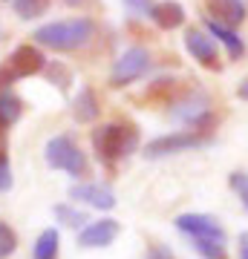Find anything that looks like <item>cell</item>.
I'll use <instances>...</instances> for the list:
<instances>
[{"instance_id":"1","label":"cell","mask_w":248,"mask_h":259,"mask_svg":"<svg viewBox=\"0 0 248 259\" xmlns=\"http://www.w3.org/2000/svg\"><path fill=\"white\" fill-rule=\"evenodd\" d=\"M95 35V23L90 18H66V20H52L46 26H38L32 32V40L38 47L55 49V52H73L90 44Z\"/></svg>"},{"instance_id":"2","label":"cell","mask_w":248,"mask_h":259,"mask_svg":"<svg viewBox=\"0 0 248 259\" xmlns=\"http://www.w3.org/2000/svg\"><path fill=\"white\" fill-rule=\"evenodd\" d=\"M138 147V130L133 124H101L92 130V150L101 164H116L119 158H127Z\"/></svg>"},{"instance_id":"3","label":"cell","mask_w":248,"mask_h":259,"mask_svg":"<svg viewBox=\"0 0 248 259\" xmlns=\"http://www.w3.org/2000/svg\"><path fill=\"white\" fill-rule=\"evenodd\" d=\"M44 69H46V58L38 49V44H20L0 64V90H9V83L20 81V78H32Z\"/></svg>"},{"instance_id":"4","label":"cell","mask_w":248,"mask_h":259,"mask_svg":"<svg viewBox=\"0 0 248 259\" xmlns=\"http://www.w3.org/2000/svg\"><path fill=\"white\" fill-rule=\"evenodd\" d=\"M44 158L52 170H64V173H69L73 179H84L87 170H90L87 156H84L81 147H78L69 136H52L44 147Z\"/></svg>"},{"instance_id":"5","label":"cell","mask_w":248,"mask_h":259,"mask_svg":"<svg viewBox=\"0 0 248 259\" xmlns=\"http://www.w3.org/2000/svg\"><path fill=\"white\" fill-rule=\"evenodd\" d=\"M208 144H211V133H205V130H176V133H167V136H159V139L147 141L145 156L165 158V156L185 153V150L208 147Z\"/></svg>"},{"instance_id":"6","label":"cell","mask_w":248,"mask_h":259,"mask_svg":"<svg viewBox=\"0 0 248 259\" xmlns=\"http://www.w3.org/2000/svg\"><path fill=\"white\" fill-rule=\"evenodd\" d=\"M176 231L185 233L191 245H202V242H225V228H222L214 216L208 213H182L176 216Z\"/></svg>"},{"instance_id":"7","label":"cell","mask_w":248,"mask_h":259,"mask_svg":"<svg viewBox=\"0 0 248 259\" xmlns=\"http://www.w3.org/2000/svg\"><path fill=\"white\" fill-rule=\"evenodd\" d=\"M147 69H150V55H147V49H141V47L124 49V52L116 58V64H113V69H110V87H127V83L138 81Z\"/></svg>"},{"instance_id":"8","label":"cell","mask_w":248,"mask_h":259,"mask_svg":"<svg viewBox=\"0 0 248 259\" xmlns=\"http://www.w3.org/2000/svg\"><path fill=\"white\" fill-rule=\"evenodd\" d=\"M173 118L182 121L188 130H205L214 124V115H211V101L205 98L202 93H191L185 95L182 101L173 104Z\"/></svg>"},{"instance_id":"9","label":"cell","mask_w":248,"mask_h":259,"mask_svg":"<svg viewBox=\"0 0 248 259\" xmlns=\"http://www.w3.org/2000/svg\"><path fill=\"white\" fill-rule=\"evenodd\" d=\"M185 49H188V55L199 66H205V69H220V52H217V44H214V37L208 32H202V29H188L185 32Z\"/></svg>"},{"instance_id":"10","label":"cell","mask_w":248,"mask_h":259,"mask_svg":"<svg viewBox=\"0 0 248 259\" xmlns=\"http://www.w3.org/2000/svg\"><path fill=\"white\" fill-rule=\"evenodd\" d=\"M69 199L87 204V207H95V210H113L116 207V193H113L110 185H101V182H81V185L69 187Z\"/></svg>"},{"instance_id":"11","label":"cell","mask_w":248,"mask_h":259,"mask_svg":"<svg viewBox=\"0 0 248 259\" xmlns=\"http://www.w3.org/2000/svg\"><path fill=\"white\" fill-rule=\"evenodd\" d=\"M121 233V225L116 219H98V222H87L78 233V245L87 250L92 248H107L116 242V236Z\"/></svg>"},{"instance_id":"12","label":"cell","mask_w":248,"mask_h":259,"mask_svg":"<svg viewBox=\"0 0 248 259\" xmlns=\"http://www.w3.org/2000/svg\"><path fill=\"white\" fill-rule=\"evenodd\" d=\"M205 6H208V15L211 20L222 23V26H239L242 20H245L248 9L242 0H205Z\"/></svg>"},{"instance_id":"13","label":"cell","mask_w":248,"mask_h":259,"mask_svg":"<svg viewBox=\"0 0 248 259\" xmlns=\"http://www.w3.org/2000/svg\"><path fill=\"white\" fill-rule=\"evenodd\" d=\"M150 20L159 29H165V32L179 29L185 23V6L176 3V0H159V3H153V9H150Z\"/></svg>"},{"instance_id":"14","label":"cell","mask_w":248,"mask_h":259,"mask_svg":"<svg viewBox=\"0 0 248 259\" xmlns=\"http://www.w3.org/2000/svg\"><path fill=\"white\" fill-rule=\"evenodd\" d=\"M98 112H101V107H98L95 93H92L90 87H81L78 95H75V101H73V118L78 124H90V121L98 118Z\"/></svg>"},{"instance_id":"15","label":"cell","mask_w":248,"mask_h":259,"mask_svg":"<svg viewBox=\"0 0 248 259\" xmlns=\"http://www.w3.org/2000/svg\"><path fill=\"white\" fill-rule=\"evenodd\" d=\"M205 26H208V35L217 37L220 44H225V49H228V55H231V58H239L242 52H245V44H242V37H239L231 26H222V23H217V20H208Z\"/></svg>"},{"instance_id":"16","label":"cell","mask_w":248,"mask_h":259,"mask_svg":"<svg viewBox=\"0 0 248 259\" xmlns=\"http://www.w3.org/2000/svg\"><path fill=\"white\" fill-rule=\"evenodd\" d=\"M20 115H23V101L12 90H0V127L6 130L18 124Z\"/></svg>"},{"instance_id":"17","label":"cell","mask_w":248,"mask_h":259,"mask_svg":"<svg viewBox=\"0 0 248 259\" xmlns=\"http://www.w3.org/2000/svg\"><path fill=\"white\" fill-rule=\"evenodd\" d=\"M58 245H61V233L55 228L41 231V236L32 245V259H58Z\"/></svg>"},{"instance_id":"18","label":"cell","mask_w":248,"mask_h":259,"mask_svg":"<svg viewBox=\"0 0 248 259\" xmlns=\"http://www.w3.org/2000/svg\"><path fill=\"white\" fill-rule=\"evenodd\" d=\"M12 9H15V15L23 20H35L41 18V15H46V9H49V0H12Z\"/></svg>"},{"instance_id":"19","label":"cell","mask_w":248,"mask_h":259,"mask_svg":"<svg viewBox=\"0 0 248 259\" xmlns=\"http://www.w3.org/2000/svg\"><path fill=\"white\" fill-rule=\"evenodd\" d=\"M55 219L64 222V225H69V228H84V225L90 222L87 213L75 210V207H69V204H55Z\"/></svg>"},{"instance_id":"20","label":"cell","mask_w":248,"mask_h":259,"mask_svg":"<svg viewBox=\"0 0 248 259\" xmlns=\"http://www.w3.org/2000/svg\"><path fill=\"white\" fill-rule=\"evenodd\" d=\"M15 248H18V233L12 231L6 222H0V259L15 253Z\"/></svg>"},{"instance_id":"21","label":"cell","mask_w":248,"mask_h":259,"mask_svg":"<svg viewBox=\"0 0 248 259\" xmlns=\"http://www.w3.org/2000/svg\"><path fill=\"white\" fill-rule=\"evenodd\" d=\"M228 185H231V190L239 196V202L248 207V173H239V170H237V173H231Z\"/></svg>"},{"instance_id":"22","label":"cell","mask_w":248,"mask_h":259,"mask_svg":"<svg viewBox=\"0 0 248 259\" xmlns=\"http://www.w3.org/2000/svg\"><path fill=\"white\" fill-rule=\"evenodd\" d=\"M12 185H15V176H12L9 156H6V153H0V193H6Z\"/></svg>"},{"instance_id":"23","label":"cell","mask_w":248,"mask_h":259,"mask_svg":"<svg viewBox=\"0 0 248 259\" xmlns=\"http://www.w3.org/2000/svg\"><path fill=\"white\" fill-rule=\"evenodd\" d=\"M49 78H52V81L61 87V90H66V87L73 83V75H69V69H64L61 64H52V66H49Z\"/></svg>"},{"instance_id":"24","label":"cell","mask_w":248,"mask_h":259,"mask_svg":"<svg viewBox=\"0 0 248 259\" xmlns=\"http://www.w3.org/2000/svg\"><path fill=\"white\" fill-rule=\"evenodd\" d=\"M124 6H127L133 15L138 18H150V9H153V0H124Z\"/></svg>"},{"instance_id":"25","label":"cell","mask_w":248,"mask_h":259,"mask_svg":"<svg viewBox=\"0 0 248 259\" xmlns=\"http://www.w3.org/2000/svg\"><path fill=\"white\" fill-rule=\"evenodd\" d=\"M145 259H176V256H173V250L167 248V245H153V248L147 250Z\"/></svg>"},{"instance_id":"26","label":"cell","mask_w":248,"mask_h":259,"mask_svg":"<svg viewBox=\"0 0 248 259\" xmlns=\"http://www.w3.org/2000/svg\"><path fill=\"white\" fill-rule=\"evenodd\" d=\"M237 95L242 98V101H248V78H245V81H242V83L237 87Z\"/></svg>"},{"instance_id":"27","label":"cell","mask_w":248,"mask_h":259,"mask_svg":"<svg viewBox=\"0 0 248 259\" xmlns=\"http://www.w3.org/2000/svg\"><path fill=\"white\" fill-rule=\"evenodd\" d=\"M239 259H248V236H242L239 242Z\"/></svg>"},{"instance_id":"28","label":"cell","mask_w":248,"mask_h":259,"mask_svg":"<svg viewBox=\"0 0 248 259\" xmlns=\"http://www.w3.org/2000/svg\"><path fill=\"white\" fill-rule=\"evenodd\" d=\"M66 6H81V3H87V0H64Z\"/></svg>"},{"instance_id":"29","label":"cell","mask_w":248,"mask_h":259,"mask_svg":"<svg viewBox=\"0 0 248 259\" xmlns=\"http://www.w3.org/2000/svg\"><path fill=\"white\" fill-rule=\"evenodd\" d=\"M0 37H3V32H0Z\"/></svg>"}]
</instances>
